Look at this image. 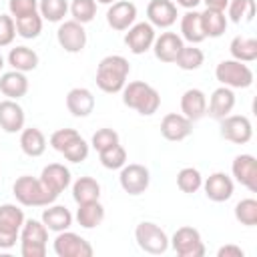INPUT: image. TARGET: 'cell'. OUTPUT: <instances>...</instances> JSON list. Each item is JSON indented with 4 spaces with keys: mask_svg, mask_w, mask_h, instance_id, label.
Here are the masks:
<instances>
[{
    "mask_svg": "<svg viewBox=\"0 0 257 257\" xmlns=\"http://www.w3.org/2000/svg\"><path fill=\"white\" fill-rule=\"evenodd\" d=\"M96 2H100V4H108V6H110V4L116 2V0H96Z\"/></svg>",
    "mask_w": 257,
    "mask_h": 257,
    "instance_id": "50",
    "label": "cell"
},
{
    "mask_svg": "<svg viewBox=\"0 0 257 257\" xmlns=\"http://www.w3.org/2000/svg\"><path fill=\"white\" fill-rule=\"evenodd\" d=\"M191 133H193V122H191L185 114L169 112V114H165L163 120H161V135H163L167 141L179 143V141H185Z\"/></svg>",
    "mask_w": 257,
    "mask_h": 257,
    "instance_id": "15",
    "label": "cell"
},
{
    "mask_svg": "<svg viewBox=\"0 0 257 257\" xmlns=\"http://www.w3.org/2000/svg\"><path fill=\"white\" fill-rule=\"evenodd\" d=\"M231 173L237 183H241L253 193L257 191V161L253 155H237L233 159Z\"/></svg>",
    "mask_w": 257,
    "mask_h": 257,
    "instance_id": "16",
    "label": "cell"
},
{
    "mask_svg": "<svg viewBox=\"0 0 257 257\" xmlns=\"http://www.w3.org/2000/svg\"><path fill=\"white\" fill-rule=\"evenodd\" d=\"M36 10H38V0H8V12L14 20L32 14Z\"/></svg>",
    "mask_w": 257,
    "mask_h": 257,
    "instance_id": "45",
    "label": "cell"
},
{
    "mask_svg": "<svg viewBox=\"0 0 257 257\" xmlns=\"http://www.w3.org/2000/svg\"><path fill=\"white\" fill-rule=\"evenodd\" d=\"M135 239H137V245L145 253H151V255H161L169 249L167 233L157 223H151V221H143V223L137 225Z\"/></svg>",
    "mask_w": 257,
    "mask_h": 257,
    "instance_id": "7",
    "label": "cell"
},
{
    "mask_svg": "<svg viewBox=\"0 0 257 257\" xmlns=\"http://www.w3.org/2000/svg\"><path fill=\"white\" fill-rule=\"evenodd\" d=\"M177 187L183 191V193H197L201 187H203V177L197 169L193 167H185L179 171L177 175Z\"/></svg>",
    "mask_w": 257,
    "mask_h": 257,
    "instance_id": "39",
    "label": "cell"
},
{
    "mask_svg": "<svg viewBox=\"0 0 257 257\" xmlns=\"http://www.w3.org/2000/svg\"><path fill=\"white\" fill-rule=\"evenodd\" d=\"M70 14H72V20L80 24H88L96 16V0H72Z\"/></svg>",
    "mask_w": 257,
    "mask_h": 257,
    "instance_id": "41",
    "label": "cell"
},
{
    "mask_svg": "<svg viewBox=\"0 0 257 257\" xmlns=\"http://www.w3.org/2000/svg\"><path fill=\"white\" fill-rule=\"evenodd\" d=\"M118 143V133L116 131H112V128H98L94 135H92V141H90V145L100 153V151H104V149H108V147H112V145H116Z\"/></svg>",
    "mask_w": 257,
    "mask_h": 257,
    "instance_id": "43",
    "label": "cell"
},
{
    "mask_svg": "<svg viewBox=\"0 0 257 257\" xmlns=\"http://www.w3.org/2000/svg\"><path fill=\"white\" fill-rule=\"evenodd\" d=\"M229 52L239 62H253L257 60V40L251 36H235L229 44Z\"/></svg>",
    "mask_w": 257,
    "mask_h": 257,
    "instance_id": "30",
    "label": "cell"
},
{
    "mask_svg": "<svg viewBox=\"0 0 257 257\" xmlns=\"http://www.w3.org/2000/svg\"><path fill=\"white\" fill-rule=\"evenodd\" d=\"M233 106H235V92H233V88H229V86H219V88L213 90V94H211V98H209L207 112H209L213 118L221 120V118H225L227 114H231Z\"/></svg>",
    "mask_w": 257,
    "mask_h": 257,
    "instance_id": "24",
    "label": "cell"
},
{
    "mask_svg": "<svg viewBox=\"0 0 257 257\" xmlns=\"http://www.w3.org/2000/svg\"><path fill=\"white\" fill-rule=\"evenodd\" d=\"M177 6L171 0H151L147 6V18L157 28H169L177 22Z\"/></svg>",
    "mask_w": 257,
    "mask_h": 257,
    "instance_id": "18",
    "label": "cell"
},
{
    "mask_svg": "<svg viewBox=\"0 0 257 257\" xmlns=\"http://www.w3.org/2000/svg\"><path fill=\"white\" fill-rule=\"evenodd\" d=\"M46 241L48 229L42 221L24 219L20 229V253L22 257H44L46 255Z\"/></svg>",
    "mask_w": 257,
    "mask_h": 257,
    "instance_id": "4",
    "label": "cell"
},
{
    "mask_svg": "<svg viewBox=\"0 0 257 257\" xmlns=\"http://www.w3.org/2000/svg\"><path fill=\"white\" fill-rule=\"evenodd\" d=\"M0 92L12 100L22 98L28 92V78L20 70H10L0 76Z\"/></svg>",
    "mask_w": 257,
    "mask_h": 257,
    "instance_id": "25",
    "label": "cell"
},
{
    "mask_svg": "<svg viewBox=\"0 0 257 257\" xmlns=\"http://www.w3.org/2000/svg\"><path fill=\"white\" fill-rule=\"evenodd\" d=\"M227 14H229V20L235 24L251 22L255 16V0H229Z\"/></svg>",
    "mask_w": 257,
    "mask_h": 257,
    "instance_id": "35",
    "label": "cell"
},
{
    "mask_svg": "<svg viewBox=\"0 0 257 257\" xmlns=\"http://www.w3.org/2000/svg\"><path fill=\"white\" fill-rule=\"evenodd\" d=\"M179 257H203L205 245L201 239V233L193 227H179L173 233V239L169 241Z\"/></svg>",
    "mask_w": 257,
    "mask_h": 257,
    "instance_id": "8",
    "label": "cell"
},
{
    "mask_svg": "<svg viewBox=\"0 0 257 257\" xmlns=\"http://www.w3.org/2000/svg\"><path fill=\"white\" fill-rule=\"evenodd\" d=\"M118 183L122 187L124 193L128 195H141L149 189V183H151V173L147 167L139 165V163H131V165H124L120 169V175H118Z\"/></svg>",
    "mask_w": 257,
    "mask_h": 257,
    "instance_id": "10",
    "label": "cell"
},
{
    "mask_svg": "<svg viewBox=\"0 0 257 257\" xmlns=\"http://www.w3.org/2000/svg\"><path fill=\"white\" fill-rule=\"evenodd\" d=\"M203 60H205L203 50L197 48V44H189V46H183V48H181V52H179L175 64H177L181 70H197V68H201Z\"/></svg>",
    "mask_w": 257,
    "mask_h": 257,
    "instance_id": "36",
    "label": "cell"
},
{
    "mask_svg": "<svg viewBox=\"0 0 257 257\" xmlns=\"http://www.w3.org/2000/svg\"><path fill=\"white\" fill-rule=\"evenodd\" d=\"M76 137H80V135H78V131H74V128H58V131H54V133L50 135V147H52L54 151L62 153Z\"/></svg>",
    "mask_w": 257,
    "mask_h": 257,
    "instance_id": "44",
    "label": "cell"
},
{
    "mask_svg": "<svg viewBox=\"0 0 257 257\" xmlns=\"http://www.w3.org/2000/svg\"><path fill=\"white\" fill-rule=\"evenodd\" d=\"M62 155H64V159L70 161V163H82V161H86V157H88V143H86L82 137H76V139L62 151Z\"/></svg>",
    "mask_w": 257,
    "mask_h": 257,
    "instance_id": "42",
    "label": "cell"
},
{
    "mask_svg": "<svg viewBox=\"0 0 257 257\" xmlns=\"http://www.w3.org/2000/svg\"><path fill=\"white\" fill-rule=\"evenodd\" d=\"M155 36V26L151 22H137L124 34V44L133 54H145L149 48H153Z\"/></svg>",
    "mask_w": 257,
    "mask_h": 257,
    "instance_id": "13",
    "label": "cell"
},
{
    "mask_svg": "<svg viewBox=\"0 0 257 257\" xmlns=\"http://www.w3.org/2000/svg\"><path fill=\"white\" fill-rule=\"evenodd\" d=\"M12 193H14L16 201L24 207H48L58 199L42 185L40 179H34L30 175L18 177L12 185Z\"/></svg>",
    "mask_w": 257,
    "mask_h": 257,
    "instance_id": "3",
    "label": "cell"
},
{
    "mask_svg": "<svg viewBox=\"0 0 257 257\" xmlns=\"http://www.w3.org/2000/svg\"><path fill=\"white\" fill-rule=\"evenodd\" d=\"M177 4L183 6V8H187V10H195L201 4V0H177Z\"/></svg>",
    "mask_w": 257,
    "mask_h": 257,
    "instance_id": "49",
    "label": "cell"
},
{
    "mask_svg": "<svg viewBox=\"0 0 257 257\" xmlns=\"http://www.w3.org/2000/svg\"><path fill=\"white\" fill-rule=\"evenodd\" d=\"M20 149L28 157H40L46 151V137L36 126L22 128L20 131Z\"/></svg>",
    "mask_w": 257,
    "mask_h": 257,
    "instance_id": "28",
    "label": "cell"
},
{
    "mask_svg": "<svg viewBox=\"0 0 257 257\" xmlns=\"http://www.w3.org/2000/svg\"><path fill=\"white\" fill-rule=\"evenodd\" d=\"M201 2H205V6L211 8V10H223V12L229 4V0H201Z\"/></svg>",
    "mask_w": 257,
    "mask_h": 257,
    "instance_id": "48",
    "label": "cell"
},
{
    "mask_svg": "<svg viewBox=\"0 0 257 257\" xmlns=\"http://www.w3.org/2000/svg\"><path fill=\"white\" fill-rule=\"evenodd\" d=\"M38 12L42 20L60 22L68 12V2L66 0H38Z\"/></svg>",
    "mask_w": 257,
    "mask_h": 257,
    "instance_id": "37",
    "label": "cell"
},
{
    "mask_svg": "<svg viewBox=\"0 0 257 257\" xmlns=\"http://www.w3.org/2000/svg\"><path fill=\"white\" fill-rule=\"evenodd\" d=\"M16 36V24L10 14H0V46H10Z\"/></svg>",
    "mask_w": 257,
    "mask_h": 257,
    "instance_id": "46",
    "label": "cell"
},
{
    "mask_svg": "<svg viewBox=\"0 0 257 257\" xmlns=\"http://www.w3.org/2000/svg\"><path fill=\"white\" fill-rule=\"evenodd\" d=\"M203 189H205V195L209 201L213 203H223V201H229L231 195H233V179L225 173H213L209 175L205 181H203Z\"/></svg>",
    "mask_w": 257,
    "mask_h": 257,
    "instance_id": "17",
    "label": "cell"
},
{
    "mask_svg": "<svg viewBox=\"0 0 257 257\" xmlns=\"http://www.w3.org/2000/svg\"><path fill=\"white\" fill-rule=\"evenodd\" d=\"M201 22H203V32L209 38H219L227 30V16L223 10H211L205 8L201 12Z\"/></svg>",
    "mask_w": 257,
    "mask_h": 257,
    "instance_id": "32",
    "label": "cell"
},
{
    "mask_svg": "<svg viewBox=\"0 0 257 257\" xmlns=\"http://www.w3.org/2000/svg\"><path fill=\"white\" fill-rule=\"evenodd\" d=\"M215 76L223 86L229 88H247L253 84V70L235 58L221 60L215 68Z\"/></svg>",
    "mask_w": 257,
    "mask_h": 257,
    "instance_id": "6",
    "label": "cell"
},
{
    "mask_svg": "<svg viewBox=\"0 0 257 257\" xmlns=\"http://www.w3.org/2000/svg\"><path fill=\"white\" fill-rule=\"evenodd\" d=\"M24 108L16 100L6 98L0 102V128L4 133H20L24 128Z\"/></svg>",
    "mask_w": 257,
    "mask_h": 257,
    "instance_id": "20",
    "label": "cell"
},
{
    "mask_svg": "<svg viewBox=\"0 0 257 257\" xmlns=\"http://www.w3.org/2000/svg\"><path fill=\"white\" fill-rule=\"evenodd\" d=\"M243 255H245V251L239 245H223L217 251V257H243Z\"/></svg>",
    "mask_w": 257,
    "mask_h": 257,
    "instance_id": "47",
    "label": "cell"
},
{
    "mask_svg": "<svg viewBox=\"0 0 257 257\" xmlns=\"http://www.w3.org/2000/svg\"><path fill=\"white\" fill-rule=\"evenodd\" d=\"M183 38L175 32H163L161 36H155L153 42V52L161 62H175L181 48H183Z\"/></svg>",
    "mask_w": 257,
    "mask_h": 257,
    "instance_id": "21",
    "label": "cell"
},
{
    "mask_svg": "<svg viewBox=\"0 0 257 257\" xmlns=\"http://www.w3.org/2000/svg\"><path fill=\"white\" fill-rule=\"evenodd\" d=\"M56 40H58L60 48H64L70 54H76L86 46V30H84V26L80 22L66 20V22H62L58 26Z\"/></svg>",
    "mask_w": 257,
    "mask_h": 257,
    "instance_id": "12",
    "label": "cell"
},
{
    "mask_svg": "<svg viewBox=\"0 0 257 257\" xmlns=\"http://www.w3.org/2000/svg\"><path fill=\"white\" fill-rule=\"evenodd\" d=\"M52 247L58 257H92V245L84 237H80L68 229L60 231L56 235Z\"/></svg>",
    "mask_w": 257,
    "mask_h": 257,
    "instance_id": "9",
    "label": "cell"
},
{
    "mask_svg": "<svg viewBox=\"0 0 257 257\" xmlns=\"http://www.w3.org/2000/svg\"><path fill=\"white\" fill-rule=\"evenodd\" d=\"M98 159H100V165L104 169H110V171L122 169L126 165V151H124V147H120V143H116V145L100 151Z\"/></svg>",
    "mask_w": 257,
    "mask_h": 257,
    "instance_id": "38",
    "label": "cell"
},
{
    "mask_svg": "<svg viewBox=\"0 0 257 257\" xmlns=\"http://www.w3.org/2000/svg\"><path fill=\"white\" fill-rule=\"evenodd\" d=\"M128 72H131V64L124 56L108 54L96 66V86L108 94L120 92L126 84Z\"/></svg>",
    "mask_w": 257,
    "mask_h": 257,
    "instance_id": "1",
    "label": "cell"
},
{
    "mask_svg": "<svg viewBox=\"0 0 257 257\" xmlns=\"http://www.w3.org/2000/svg\"><path fill=\"white\" fill-rule=\"evenodd\" d=\"M40 181L42 185L52 193V195H60L68 185H70V171L60 165V163H50L42 169L40 173Z\"/></svg>",
    "mask_w": 257,
    "mask_h": 257,
    "instance_id": "19",
    "label": "cell"
},
{
    "mask_svg": "<svg viewBox=\"0 0 257 257\" xmlns=\"http://www.w3.org/2000/svg\"><path fill=\"white\" fill-rule=\"evenodd\" d=\"M100 197V185L96 183V179L92 177H78L72 185V199L80 205V203H88V201H98Z\"/></svg>",
    "mask_w": 257,
    "mask_h": 257,
    "instance_id": "33",
    "label": "cell"
},
{
    "mask_svg": "<svg viewBox=\"0 0 257 257\" xmlns=\"http://www.w3.org/2000/svg\"><path fill=\"white\" fill-rule=\"evenodd\" d=\"M137 20V6L128 0H116L106 10V22L112 30H128Z\"/></svg>",
    "mask_w": 257,
    "mask_h": 257,
    "instance_id": "14",
    "label": "cell"
},
{
    "mask_svg": "<svg viewBox=\"0 0 257 257\" xmlns=\"http://www.w3.org/2000/svg\"><path fill=\"white\" fill-rule=\"evenodd\" d=\"M221 137L235 145H245L253 137L251 120L243 114H227L221 118Z\"/></svg>",
    "mask_w": 257,
    "mask_h": 257,
    "instance_id": "11",
    "label": "cell"
},
{
    "mask_svg": "<svg viewBox=\"0 0 257 257\" xmlns=\"http://www.w3.org/2000/svg\"><path fill=\"white\" fill-rule=\"evenodd\" d=\"M8 64L14 70L30 72L38 66V54L28 46H16V48H10L8 52Z\"/></svg>",
    "mask_w": 257,
    "mask_h": 257,
    "instance_id": "31",
    "label": "cell"
},
{
    "mask_svg": "<svg viewBox=\"0 0 257 257\" xmlns=\"http://www.w3.org/2000/svg\"><path fill=\"white\" fill-rule=\"evenodd\" d=\"M235 219L245 227H255L257 225V201L241 199L235 205Z\"/></svg>",
    "mask_w": 257,
    "mask_h": 257,
    "instance_id": "40",
    "label": "cell"
},
{
    "mask_svg": "<svg viewBox=\"0 0 257 257\" xmlns=\"http://www.w3.org/2000/svg\"><path fill=\"white\" fill-rule=\"evenodd\" d=\"M66 108L72 116H78V118H84L88 116L92 110H94V96L88 88H82V86H76L72 90H68L66 94Z\"/></svg>",
    "mask_w": 257,
    "mask_h": 257,
    "instance_id": "23",
    "label": "cell"
},
{
    "mask_svg": "<svg viewBox=\"0 0 257 257\" xmlns=\"http://www.w3.org/2000/svg\"><path fill=\"white\" fill-rule=\"evenodd\" d=\"M2 66H4V58H2V54H0V70H2Z\"/></svg>",
    "mask_w": 257,
    "mask_h": 257,
    "instance_id": "51",
    "label": "cell"
},
{
    "mask_svg": "<svg viewBox=\"0 0 257 257\" xmlns=\"http://www.w3.org/2000/svg\"><path fill=\"white\" fill-rule=\"evenodd\" d=\"M42 223L48 231H66L72 225V215L64 205H48V209L42 211Z\"/></svg>",
    "mask_w": 257,
    "mask_h": 257,
    "instance_id": "26",
    "label": "cell"
},
{
    "mask_svg": "<svg viewBox=\"0 0 257 257\" xmlns=\"http://www.w3.org/2000/svg\"><path fill=\"white\" fill-rule=\"evenodd\" d=\"M181 34L189 44H199L207 36L203 32V22H201V12L197 10H187L181 18Z\"/></svg>",
    "mask_w": 257,
    "mask_h": 257,
    "instance_id": "27",
    "label": "cell"
},
{
    "mask_svg": "<svg viewBox=\"0 0 257 257\" xmlns=\"http://www.w3.org/2000/svg\"><path fill=\"white\" fill-rule=\"evenodd\" d=\"M14 24H16V34L22 36V38H26V40L36 38L42 32V16H40L38 10L32 12V14L22 16V18H16Z\"/></svg>",
    "mask_w": 257,
    "mask_h": 257,
    "instance_id": "34",
    "label": "cell"
},
{
    "mask_svg": "<svg viewBox=\"0 0 257 257\" xmlns=\"http://www.w3.org/2000/svg\"><path fill=\"white\" fill-rule=\"evenodd\" d=\"M181 114H185L191 122L203 118L207 114V96L199 88H189L181 96Z\"/></svg>",
    "mask_w": 257,
    "mask_h": 257,
    "instance_id": "22",
    "label": "cell"
},
{
    "mask_svg": "<svg viewBox=\"0 0 257 257\" xmlns=\"http://www.w3.org/2000/svg\"><path fill=\"white\" fill-rule=\"evenodd\" d=\"M104 219V207L98 201H88V203H80L76 209V221L80 227L84 229H94L102 223Z\"/></svg>",
    "mask_w": 257,
    "mask_h": 257,
    "instance_id": "29",
    "label": "cell"
},
{
    "mask_svg": "<svg viewBox=\"0 0 257 257\" xmlns=\"http://www.w3.org/2000/svg\"><path fill=\"white\" fill-rule=\"evenodd\" d=\"M24 225V213L12 203L0 205V249H10L20 239V229Z\"/></svg>",
    "mask_w": 257,
    "mask_h": 257,
    "instance_id": "5",
    "label": "cell"
},
{
    "mask_svg": "<svg viewBox=\"0 0 257 257\" xmlns=\"http://www.w3.org/2000/svg\"><path fill=\"white\" fill-rule=\"evenodd\" d=\"M122 102H124V106L137 110L139 114L151 116L161 106V94L149 82L133 80V82L124 84V88H122Z\"/></svg>",
    "mask_w": 257,
    "mask_h": 257,
    "instance_id": "2",
    "label": "cell"
}]
</instances>
